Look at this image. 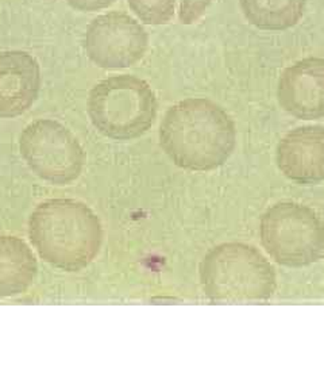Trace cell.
Segmentation results:
<instances>
[{
    "mask_svg": "<svg viewBox=\"0 0 324 365\" xmlns=\"http://www.w3.org/2000/svg\"><path fill=\"white\" fill-rule=\"evenodd\" d=\"M160 145L182 170L207 172L219 168L233 155L236 128L221 106L206 98H189L165 113Z\"/></svg>",
    "mask_w": 324,
    "mask_h": 365,
    "instance_id": "1",
    "label": "cell"
},
{
    "mask_svg": "<svg viewBox=\"0 0 324 365\" xmlns=\"http://www.w3.org/2000/svg\"><path fill=\"white\" fill-rule=\"evenodd\" d=\"M28 235L42 260L65 272H78L99 255L103 227L85 203L49 199L31 212Z\"/></svg>",
    "mask_w": 324,
    "mask_h": 365,
    "instance_id": "2",
    "label": "cell"
},
{
    "mask_svg": "<svg viewBox=\"0 0 324 365\" xmlns=\"http://www.w3.org/2000/svg\"><path fill=\"white\" fill-rule=\"evenodd\" d=\"M204 295L214 303H256L272 298L277 280L272 264L246 244L211 249L200 264Z\"/></svg>",
    "mask_w": 324,
    "mask_h": 365,
    "instance_id": "3",
    "label": "cell"
},
{
    "mask_svg": "<svg viewBox=\"0 0 324 365\" xmlns=\"http://www.w3.org/2000/svg\"><path fill=\"white\" fill-rule=\"evenodd\" d=\"M157 113L156 93L149 83L132 75L104 78L88 96L93 128L114 141L142 137L155 125Z\"/></svg>",
    "mask_w": 324,
    "mask_h": 365,
    "instance_id": "4",
    "label": "cell"
},
{
    "mask_svg": "<svg viewBox=\"0 0 324 365\" xmlns=\"http://www.w3.org/2000/svg\"><path fill=\"white\" fill-rule=\"evenodd\" d=\"M259 235L273 260L289 268L308 267L323 256V221L304 205H274L263 214Z\"/></svg>",
    "mask_w": 324,
    "mask_h": 365,
    "instance_id": "5",
    "label": "cell"
},
{
    "mask_svg": "<svg viewBox=\"0 0 324 365\" xmlns=\"http://www.w3.org/2000/svg\"><path fill=\"white\" fill-rule=\"evenodd\" d=\"M19 150L39 179L56 185L78 180L85 155L76 135L54 119H37L19 135Z\"/></svg>",
    "mask_w": 324,
    "mask_h": 365,
    "instance_id": "6",
    "label": "cell"
},
{
    "mask_svg": "<svg viewBox=\"0 0 324 365\" xmlns=\"http://www.w3.org/2000/svg\"><path fill=\"white\" fill-rule=\"evenodd\" d=\"M83 45L95 66L125 69L142 60L149 46V34L129 14L111 11L92 19Z\"/></svg>",
    "mask_w": 324,
    "mask_h": 365,
    "instance_id": "7",
    "label": "cell"
},
{
    "mask_svg": "<svg viewBox=\"0 0 324 365\" xmlns=\"http://www.w3.org/2000/svg\"><path fill=\"white\" fill-rule=\"evenodd\" d=\"M277 99L292 117L324 118V58L307 57L288 66L278 80Z\"/></svg>",
    "mask_w": 324,
    "mask_h": 365,
    "instance_id": "8",
    "label": "cell"
},
{
    "mask_svg": "<svg viewBox=\"0 0 324 365\" xmlns=\"http://www.w3.org/2000/svg\"><path fill=\"white\" fill-rule=\"evenodd\" d=\"M41 66L23 51L0 52V119L21 117L31 108L41 91Z\"/></svg>",
    "mask_w": 324,
    "mask_h": 365,
    "instance_id": "9",
    "label": "cell"
},
{
    "mask_svg": "<svg viewBox=\"0 0 324 365\" xmlns=\"http://www.w3.org/2000/svg\"><path fill=\"white\" fill-rule=\"evenodd\" d=\"M277 167L298 184L324 180V126H300L286 133L277 145Z\"/></svg>",
    "mask_w": 324,
    "mask_h": 365,
    "instance_id": "10",
    "label": "cell"
},
{
    "mask_svg": "<svg viewBox=\"0 0 324 365\" xmlns=\"http://www.w3.org/2000/svg\"><path fill=\"white\" fill-rule=\"evenodd\" d=\"M38 274V262L25 241L0 235V298L26 292Z\"/></svg>",
    "mask_w": 324,
    "mask_h": 365,
    "instance_id": "11",
    "label": "cell"
},
{
    "mask_svg": "<svg viewBox=\"0 0 324 365\" xmlns=\"http://www.w3.org/2000/svg\"><path fill=\"white\" fill-rule=\"evenodd\" d=\"M247 22L263 31H286L305 13L307 0H239Z\"/></svg>",
    "mask_w": 324,
    "mask_h": 365,
    "instance_id": "12",
    "label": "cell"
},
{
    "mask_svg": "<svg viewBox=\"0 0 324 365\" xmlns=\"http://www.w3.org/2000/svg\"><path fill=\"white\" fill-rule=\"evenodd\" d=\"M127 4L141 22L150 26L167 25L176 11V0H127Z\"/></svg>",
    "mask_w": 324,
    "mask_h": 365,
    "instance_id": "13",
    "label": "cell"
},
{
    "mask_svg": "<svg viewBox=\"0 0 324 365\" xmlns=\"http://www.w3.org/2000/svg\"><path fill=\"white\" fill-rule=\"evenodd\" d=\"M214 0H182L179 21L182 25H194L208 10Z\"/></svg>",
    "mask_w": 324,
    "mask_h": 365,
    "instance_id": "14",
    "label": "cell"
},
{
    "mask_svg": "<svg viewBox=\"0 0 324 365\" xmlns=\"http://www.w3.org/2000/svg\"><path fill=\"white\" fill-rule=\"evenodd\" d=\"M73 10L80 13H95L105 10L113 6L117 0H64Z\"/></svg>",
    "mask_w": 324,
    "mask_h": 365,
    "instance_id": "15",
    "label": "cell"
}]
</instances>
